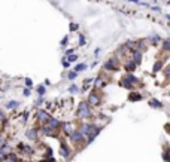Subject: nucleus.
Instances as JSON below:
<instances>
[{"label": "nucleus", "mask_w": 170, "mask_h": 162, "mask_svg": "<svg viewBox=\"0 0 170 162\" xmlns=\"http://www.w3.org/2000/svg\"><path fill=\"white\" fill-rule=\"evenodd\" d=\"M163 48L166 49V51H170V40H167V42H164V46Z\"/></svg>", "instance_id": "obj_17"}, {"label": "nucleus", "mask_w": 170, "mask_h": 162, "mask_svg": "<svg viewBox=\"0 0 170 162\" xmlns=\"http://www.w3.org/2000/svg\"><path fill=\"white\" fill-rule=\"evenodd\" d=\"M76 60H78L76 55H70V57H69V63H73V61H76Z\"/></svg>", "instance_id": "obj_18"}, {"label": "nucleus", "mask_w": 170, "mask_h": 162, "mask_svg": "<svg viewBox=\"0 0 170 162\" xmlns=\"http://www.w3.org/2000/svg\"><path fill=\"white\" fill-rule=\"evenodd\" d=\"M24 95L29 97V95H30V89H24Z\"/></svg>", "instance_id": "obj_24"}, {"label": "nucleus", "mask_w": 170, "mask_h": 162, "mask_svg": "<svg viewBox=\"0 0 170 162\" xmlns=\"http://www.w3.org/2000/svg\"><path fill=\"white\" fill-rule=\"evenodd\" d=\"M82 138H84V134H82L81 131H78V130L73 131V132L70 134V140H72L73 143H79V141H81Z\"/></svg>", "instance_id": "obj_2"}, {"label": "nucleus", "mask_w": 170, "mask_h": 162, "mask_svg": "<svg viewBox=\"0 0 170 162\" xmlns=\"http://www.w3.org/2000/svg\"><path fill=\"white\" fill-rule=\"evenodd\" d=\"M78 116L82 117V119H87L91 116V110H90V104L87 103H81L79 104V109H78Z\"/></svg>", "instance_id": "obj_1"}, {"label": "nucleus", "mask_w": 170, "mask_h": 162, "mask_svg": "<svg viewBox=\"0 0 170 162\" xmlns=\"http://www.w3.org/2000/svg\"><path fill=\"white\" fill-rule=\"evenodd\" d=\"M125 67H127V68H130V71H131V70L136 67V63H134V61H133V63H128V64L125 65Z\"/></svg>", "instance_id": "obj_15"}, {"label": "nucleus", "mask_w": 170, "mask_h": 162, "mask_svg": "<svg viewBox=\"0 0 170 162\" xmlns=\"http://www.w3.org/2000/svg\"><path fill=\"white\" fill-rule=\"evenodd\" d=\"M140 58H142V54L140 52H134L133 54V61L134 63H140Z\"/></svg>", "instance_id": "obj_10"}, {"label": "nucleus", "mask_w": 170, "mask_h": 162, "mask_svg": "<svg viewBox=\"0 0 170 162\" xmlns=\"http://www.w3.org/2000/svg\"><path fill=\"white\" fill-rule=\"evenodd\" d=\"M85 68H87V64H84V63H82V64H78V65H76L75 71L78 73V71H82V70H85Z\"/></svg>", "instance_id": "obj_11"}, {"label": "nucleus", "mask_w": 170, "mask_h": 162, "mask_svg": "<svg viewBox=\"0 0 170 162\" xmlns=\"http://www.w3.org/2000/svg\"><path fill=\"white\" fill-rule=\"evenodd\" d=\"M76 74H78L76 71H72V73H69V79H75V77H76Z\"/></svg>", "instance_id": "obj_19"}, {"label": "nucleus", "mask_w": 170, "mask_h": 162, "mask_svg": "<svg viewBox=\"0 0 170 162\" xmlns=\"http://www.w3.org/2000/svg\"><path fill=\"white\" fill-rule=\"evenodd\" d=\"M96 86H97V88H100V86H103V80L100 79V77H99V79L96 80Z\"/></svg>", "instance_id": "obj_16"}, {"label": "nucleus", "mask_w": 170, "mask_h": 162, "mask_svg": "<svg viewBox=\"0 0 170 162\" xmlns=\"http://www.w3.org/2000/svg\"><path fill=\"white\" fill-rule=\"evenodd\" d=\"M70 30H78V25L76 24H70Z\"/></svg>", "instance_id": "obj_22"}, {"label": "nucleus", "mask_w": 170, "mask_h": 162, "mask_svg": "<svg viewBox=\"0 0 170 162\" xmlns=\"http://www.w3.org/2000/svg\"><path fill=\"white\" fill-rule=\"evenodd\" d=\"M32 85H33L32 79H29V77H27V79H25V86H32Z\"/></svg>", "instance_id": "obj_20"}, {"label": "nucleus", "mask_w": 170, "mask_h": 162, "mask_svg": "<svg viewBox=\"0 0 170 162\" xmlns=\"http://www.w3.org/2000/svg\"><path fill=\"white\" fill-rule=\"evenodd\" d=\"M79 43H81V45H84L85 43V39L82 37V36H81V39H79Z\"/></svg>", "instance_id": "obj_25"}, {"label": "nucleus", "mask_w": 170, "mask_h": 162, "mask_svg": "<svg viewBox=\"0 0 170 162\" xmlns=\"http://www.w3.org/2000/svg\"><path fill=\"white\" fill-rule=\"evenodd\" d=\"M99 101H100V98H99L97 94H94V92L90 94V97H88V104L90 106H96V104H99Z\"/></svg>", "instance_id": "obj_3"}, {"label": "nucleus", "mask_w": 170, "mask_h": 162, "mask_svg": "<svg viewBox=\"0 0 170 162\" xmlns=\"http://www.w3.org/2000/svg\"><path fill=\"white\" fill-rule=\"evenodd\" d=\"M52 130H54V128H51L49 125H46V127H43V128H42V132H43V134H46V135H49V134H52Z\"/></svg>", "instance_id": "obj_8"}, {"label": "nucleus", "mask_w": 170, "mask_h": 162, "mask_svg": "<svg viewBox=\"0 0 170 162\" xmlns=\"http://www.w3.org/2000/svg\"><path fill=\"white\" fill-rule=\"evenodd\" d=\"M37 94H39V95H43V94H45V86L40 85V86L37 88Z\"/></svg>", "instance_id": "obj_14"}, {"label": "nucleus", "mask_w": 170, "mask_h": 162, "mask_svg": "<svg viewBox=\"0 0 170 162\" xmlns=\"http://www.w3.org/2000/svg\"><path fill=\"white\" fill-rule=\"evenodd\" d=\"M128 2H133V3H139V0H128Z\"/></svg>", "instance_id": "obj_26"}, {"label": "nucleus", "mask_w": 170, "mask_h": 162, "mask_svg": "<svg viewBox=\"0 0 170 162\" xmlns=\"http://www.w3.org/2000/svg\"><path fill=\"white\" fill-rule=\"evenodd\" d=\"M48 124H49V127H51V128H58V127L61 125V124H60V120H58V119H55V117H49V119H48Z\"/></svg>", "instance_id": "obj_5"}, {"label": "nucleus", "mask_w": 170, "mask_h": 162, "mask_svg": "<svg viewBox=\"0 0 170 162\" xmlns=\"http://www.w3.org/2000/svg\"><path fill=\"white\" fill-rule=\"evenodd\" d=\"M61 156H69V149L64 146H61Z\"/></svg>", "instance_id": "obj_12"}, {"label": "nucleus", "mask_w": 170, "mask_h": 162, "mask_svg": "<svg viewBox=\"0 0 170 162\" xmlns=\"http://www.w3.org/2000/svg\"><path fill=\"white\" fill-rule=\"evenodd\" d=\"M49 117H51V116L46 113L45 110H39V112H37V119H39L40 122H48Z\"/></svg>", "instance_id": "obj_4"}, {"label": "nucleus", "mask_w": 170, "mask_h": 162, "mask_svg": "<svg viewBox=\"0 0 170 162\" xmlns=\"http://www.w3.org/2000/svg\"><path fill=\"white\" fill-rule=\"evenodd\" d=\"M164 74H166V76H167V77L170 79V67L167 68V70H166V71H164Z\"/></svg>", "instance_id": "obj_23"}, {"label": "nucleus", "mask_w": 170, "mask_h": 162, "mask_svg": "<svg viewBox=\"0 0 170 162\" xmlns=\"http://www.w3.org/2000/svg\"><path fill=\"white\" fill-rule=\"evenodd\" d=\"M63 128H64V132H66V134H69V135L73 132V131H72V125H70V124H64V125H63Z\"/></svg>", "instance_id": "obj_9"}, {"label": "nucleus", "mask_w": 170, "mask_h": 162, "mask_svg": "<svg viewBox=\"0 0 170 162\" xmlns=\"http://www.w3.org/2000/svg\"><path fill=\"white\" fill-rule=\"evenodd\" d=\"M17 106H19L18 101H8V103H6V109H15Z\"/></svg>", "instance_id": "obj_7"}, {"label": "nucleus", "mask_w": 170, "mask_h": 162, "mask_svg": "<svg viewBox=\"0 0 170 162\" xmlns=\"http://www.w3.org/2000/svg\"><path fill=\"white\" fill-rule=\"evenodd\" d=\"M69 91H70V92H76V91H78V86H75V85H73V86H70V88H69Z\"/></svg>", "instance_id": "obj_21"}, {"label": "nucleus", "mask_w": 170, "mask_h": 162, "mask_svg": "<svg viewBox=\"0 0 170 162\" xmlns=\"http://www.w3.org/2000/svg\"><path fill=\"white\" fill-rule=\"evenodd\" d=\"M149 104H152L154 107H161V103H160V101H157V100H151V101H149Z\"/></svg>", "instance_id": "obj_13"}, {"label": "nucleus", "mask_w": 170, "mask_h": 162, "mask_svg": "<svg viewBox=\"0 0 170 162\" xmlns=\"http://www.w3.org/2000/svg\"><path fill=\"white\" fill-rule=\"evenodd\" d=\"M27 137H29L30 140H36V138H37V130H34V128L29 130L27 131Z\"/></svg>", "instance_id": "obj_6"}]
</instances>
